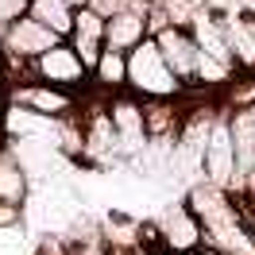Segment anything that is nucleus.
<instances>
[{
  "label": "nucleus",
  "mask_w": 255,
  "mask_h": 255,
  "mask_svg": "<svg viewBox=\"0 0 255 255\" xmlns=\"http://www.w3.org/2000/svg\"><path fill=\"white\" fill-rule=\"evenodd\" d=\"M128 89L135 97H143V101H159V97L178 101V97L190 93L186 81L166 66L159 43H155V35H147L139 47L128 50Z\"/></svg>",
  "instance_id": "nucleus-1"
},
{
  "label": "nucleus",
  "mask_w": 255,
  "mask_h": 255,
  "mask_svg": "<svg viewBox=\"0 0 255 255\" xmlns=\"http://www.w3.org/2000/svg\"><path fill=\"white\" fill-rule=\"evenodd\" d=\"M0 35H4V66L12 70V74H19V81L27 78V66L39 58V54H47L54 43H62V35H54L47 27V23H39L35 16H23L12 19L8 27H0Z\"/></svg>",
  "instance_id": "nucleus-2"
},
{
  "label": "nucleus",
  "mask_w": 255,
  "mask_h": 255,
  "mask_svg": "<svg viewBox=\"0 0 255 255\" xmlns=\"http://www.w3.org/2000/svg\"><path fill=\"white\" fill-rule=\"evenodd\" d=\"M201 178L213 186H224V190H240V162H236L232 128H228V109H221L213 120V131H209L205 151H201Z\"/></svg>",
  "instance_id": "nucleus-3"
},
{
  "label": "nucleus",
  "mask_w": 255,
  "mask_h": 255,
  "mask_svg": "<svg viewBox=\"0 0 255 255\" xmlns=\"http://www.w3.org/2000/svg\"><path fill=\"white\" fill-rule=\"evenodd\" d=\"M27 78L50 81V85H62V89H74V93H85L89 89V66L78 54V47L70 39H62V43H54L47 54H39L27 66Z\"/></svg>",
  "instance_id": "nucleus-4"
},
{
  "label": "nucleus",
  "mask_w": 255,
  "mask_h": 255,
  "mask_svg": "<svg viewBox=\"0 0 255 255\" xmlns=\"http://www.w3.org/2000/svg\"><path fill=\"white\" fill-rule=\"evenodd\" d=\"M155 232H159V248L166 255H186V252H193V248L205 244L201 221H197V213L186 205V197L162 209L159 221H155Z\"/></svg>",
  "instance_id": "nucleus-5"
},
{
  "label": "nucleus",
  "mask_w": 255,
  "mask_h": 255,
  "mask_svg": "<svg viewBox=\"0 0 255 255\" xmlns=\"http://www.w3.org/2000/svg\"><path fill=\"white\" fill-rule=\"evenodd\" d=\"M12 105H23V109L39 112V116H74L81 109V93L74 89H62V85H50V81H39V78H23L12 89Z\"/></svg>",
  "instance_id": "nucleus-6"
},
{
  "label": "nucleus",
  "mask_w": 255,
  "mask_h": 255,
  "mask_svg": "<svg viewBox=\"0 0 255 255\" xmlns=\"http://www.w3.org/2000/svg\"><path fill=\"white\" fill-rule=\"evenodd\" d=\"M109 112L112 124H116V135H120V147H124V162L131 155H143L147 151V116H143V97H135L131 89L109 97Z\"/></svg>",
  "instance_id": "nucleus-7"
},
{
  "label": "nucleus",
  "mask_w": 255,
  "mask_h": 255,
  "mask_svg": "<svg viewBox=\"0 0 255 255\" xmlns=\"http://www.w3.org/2000/svg\"><path fill=\"white\" fill-rule=\"evenodd\" d=\"M166 66L174 70L178 78L186 81V89H197V39L186 23H166L162 31H155Z\"/></svg>",
  "instance_id": "nucleus-8"
},
{
  "label": "nucleus",
  "mask_w": 255,
  "mask_h": 255,
  "mask_svg": "<svg viewBox=\"0 0 255 255\" xmlns=\"http://www.w3.org/2000/svg\"><path fill=\"white\" fill-rule=\"evenodd\" d=\"M147 12H151V4H147V0H135L131 8H124V12L109 16V27H105V47H112V50H131V47H139L147 35H151V19H147Z\"/></svg>",
  "instance_id": "nucleus-9"
},
{
  "label": "nucleus",
  "mask_w": 255,
  "mask_h": 255,
  "mask_svg": "<svg viewBox=\"0 0 255 255\" xmlns=\"http://www.w3.org/2000/svg\"><path fill=\"white\" fill-rule=\"evenodd\" d=\"M221 23H224V39L236 54L240 70H252L255 74V19H252V8H240V4H228L221 12Z\"/></svg>",
  "instance_id": "nucleus-10"
},
{
  "label": "nucleus",
  "mask_w": 255,
  "mask_h": 255,
  "mask_svg": "<svg viewBox=\"0 0 255 255\" xmlns=\"http://www.w3.org/2000/svg\"><path fill=\"white\" fill-rule=\"evenodd\" d=\"M105 27H109V19L101 16L97 8H78V16H74V31H70V43L78 47V54L85 58V66L93 70V62L101 58V50H105Z\"/></svg>",
  "instance_id": "nucleus-11"
},
{
  "label": "nucleus",
  "mask_w": 255,
  "mask_h": 255,
  "mask_svg": "<svg viewBox=\"0 0 255 255\" xmlns=\"http://www.w3.org/2000/svg\"><path fill=\"white\" fill-rule=\"evenodd\" d=\"M31 170L27 162L16 155V147H0V201H16V205H27L31 197Z\"/></svg>",
  "instance_id": "nucleus-12"
},
{
  "label": "nucleus",
  "mask_w": 255,
  "mask_h": 255,
  "mask_svg": "<svg viewBox=\"0 0 255 255\" xmlns=\"http://www.w3.org/2000/svg\"><path fill=\"white\" fill-rule=\"evenodd\" d=\"M89 85L105 97L124 93L128 89V50H112V47L101 50V58H97L93 70H89Z\"/></svg>",
  "instance_id": "nucleus-13"
},
{
  "label": "nucleus",
  "mask_w": 255,
  "mask_h": 255,
  "mask_svg": "<svg viewBox=\"0 0 255 255\" xmlns=\"http://www.w3.org/2000/svg\"><path fill=\"white\" fill-rule=\"evenodd\" d=\"M27 16H35L39 23H47L54 35L70 39L78 8H74V4H66V0H31V4H27Z\"/></svg>",
  "instance_id": "nucleus-14"
},
{
  "label": "nucleus",
  "mask_w": 255,
  "mask_h": 255,
  "mask_svg": "<svg viewBox=\"0 0 255 255\" xmlns=\"http://www.w3.org/2000/svg\"><path fill=\"white\" fill-rule=\"evenodd\" d=\"M27 4H31V0H0V27H8L12 19H19L27 12Z\"/></svg>",
  "instance_id": "nucleus-15"
},
{
  "label": "nucleus",
  "mask_w": 255,
  "mask_h": 255,
  "mask_svg": "<svg viewBox=\"0 0 255 255\" xmlns=\"http://www.w3.org/2000/svg\"><path fill=\"white\" fill-rule=\"evenodd\" d=\"M23 209L27 205H16V201H0V228H16L23 221Z\"/></svg>",
  "instance_id": "nucleus-16"
},
{
  "label": "nucleus",
  "mask_w": 255,
  "mask_h": 255,
  "mask_svg": "<svg viewBox=\"0 0 255 255\" xmlns=\"http://www.w3.org/2000/svg\"><path fill=\"white\" fill-rule=\"evenodd\" d=\"M131 4H135V0H89V8H97L105 19L116 16V12H124V8H131Z\"/></svg>",
  "instance_id": "nucleus-17"
},
{
  "label": "nucleus",
  "mask_w": 255,
  "mask_h": 255,
  "mask_svg": "<svg viewBox=\"0 0 255 255\" xmlns=\"http://www.w3.org/2000/svg\"><path fill=\"white\" fill-rule=\"evenodd\" d=\"M120 255H166L159 248V244H135V248H128V252H120Z\"/></svg>",
  "instance_id": "nucleus-18"
},
{
  "label": "nucleus",
  "mask_w": 255,
  "mask_h": 255,
  "mask_svg": "<svg viewBox=\"0 0 255 255\" xmlns=\"http://www.w3.org/2000/svg\"><path fill=\"white\" fill-rule=\"evenodd\" d=\"M244 205H248V221L255 228V190H244Z\"/></svg>",
  "instance_id": "nucleus-19"
},
{
  "label": "nucleus",
  "mask_w": 255,
  "mask_h": 255,
  "mask_svg": "<svg viewBox=\"0 0 255 255\" xmlns=\"http://www.w3.org/2000/svg\"><path fill=\"white\" fill-rule=\"evenodd\" d=\"M66 4H74V8H85V4H89V0H66Z\"/></svg>",
  "instance_id": "nucleus-20"
},
{
  "label": "nucleus",
  "mask_w": 255,
  "mask_h": 255,
  "mask_svg": "<svg viewBox=\"0 0 255 255\" xmlns=\"http://www.w3.org/2000/svg\"><path fill=\"white\" fill-rule=\"evenodd\" d=\"M0 66H4V35H0Z\"/></svg>",
  "instance_id": "nucleus-21"
},
{
  "label": "nucleus",
  "mask_w": 255,
  "mask_h": 255,
  "mask_svg": "<svg viewBox=\"0 0 255 255\" xmlns=\"http://www.w3.org/2000/svg\"><path fill=\"white\" fill-rule=\"evenodd\" d=\"M252 19H255V8H252Z\"/></svg>",
  "instance_id": "nucleus-22"
}]
</instances>
